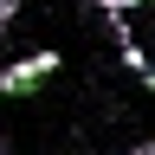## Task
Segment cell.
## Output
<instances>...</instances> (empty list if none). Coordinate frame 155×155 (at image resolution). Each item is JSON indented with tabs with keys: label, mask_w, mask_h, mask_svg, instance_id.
<instances>
[{
	"label": "cell",
	"mask_w": 155,
	"mask_h": 155,
	"mask_svg": "<svg viewBox=\"0 0 155 155\" xmlns=\"http://www.w3.org/2000/svg\"><path fill=\"white\" fill-rule=\"evenodd\" d=\"M116 58H123V65H129V71H136V78H142V84L155 91V58H149L142 45H136L129 32H116Z\"/></svg>",
	"instance_id": "cell-2"
},
{
	"label": "cell",
	"mask_w": 155,
	"mask_h": 155,
	"mask_svg": "<svg viewBox=\"0 0 155 155\" xmlns=\"http://www.w3.org/2000/svg\"><path fill=\"white\" fill-rule=\"evenodd\" d=\"M45 78H58V52H26V58H13L7 71H0V97H32Z\"/></svg>",
	"instance_id": "cell-1"
},
{
	"label": "cell",
	"mask_w": 155,
	"mask_h": 155,
	"mask_svg": "<svg viewBox=\"0 0 155 155\" xmlns=\"http://www.w3.org/2000/svg\"><path fill=\"white\" fill-rule=\"evenodd\" d=\"M0 155H13V149H7V142H0Z\"/></svg>",
	"instance_id": "cell-5"
},
{
	"label": "cell",
	"mask_w": 155,
	"mask_h": 155,
	"mask_svg": "<svg viewBox=\"0 0 155 155\" xmlns=\"http://www.w3.org/2000/svg\"><path fill=\"white\" fill-rule=\"evenodd\" d=\"M129 155H155V136H149V142H136V149H129Z\"/></svg>",
	"instance_id": "cell-4"
},
{
	"label": "cell",
	"mask_w": 155,
	"mask_h": 155,
	"mask_svg": "<svg viewBox=\"0 0 155 155\" xmlns=\"http://www.w3.org/2000/svg\"><path fill=\"white\" fill-rule=\"evenodd\" d=\"M13 13H19V0H0V32H13Z\"/></svg>",
	"instance_id": "cell-3"
}]
</instances>
